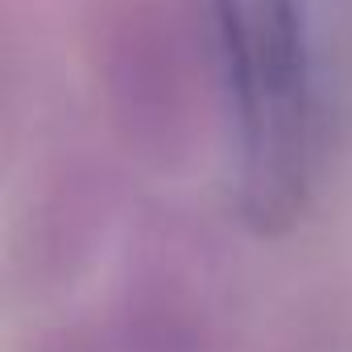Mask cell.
Returning a JSON list of instances; mask_svg holds the SVG:
<instances>
[{"label": "cell", "mask_w": 352, "mask_h": 352, "mask_svg": "<svg viewBox=\"0 0 352 352\" xmlns=\"http://www.w3.org/2000/svg\"><path fill=\"white\" fill-rule=\"evenodd\" d=\"M34 352H124L116 327L108 315H96V319H67V323H54L38 336Z\"/></svg>", "instance_id": "5"}, {"label": "cell", "mask_w": 352, "mask_h": 352, "mask_svg": "<svg viewBox=\"0 0 352 352\" xmlns=\"http://www.w3.org/2000/svg\"><path fill=\"white\" fill-rule=\"evenodd\" d=\"M120 212L116 166L91 145H67L42 162L30 204L13 224L9 278L21 298H54L87 274Z\"/></svg>", "instance_id": "3"}, {"label": "cell", "mask_w": 352, "mask_h": 352, "mask_svg": "<svg viewBox=\"0 0 352 352\" xmlns=\"http://www.w3.org/2000/svg\"><path fill=\"white\" fill-rule=\"evenodd\" d=\"M83 58L112 145L145 170H187L224 120L199 0H87Z\"/></svg>", "instance_id": "2"}, {"label": "cell", "mask_w": 352, "mask_h": 352, "mask_svg": "<svg viewBox=\"0 0 352 352\" xmlns=\"http://www.w3.org/2000/svg\"><path fill=\"white\" fill-rule=\"evenodd\" d=\"M199 13L236 157V212L257 236H278L302 220L331 145V5L199 0Z\"/></svg>", "instance_id": "1"}, {"label": "cell", "mask_w": 352, "mask_h": 352, "mask_svg": "<svg viewBox=\"0 0 352 352\" xmlns=\"http://www.w3.org/2000/svg\"><path fill=\"white\" fill-rule=\"evenodd\" d=\"M108 319L124 352H224V315L204 236L183 220L149 224Z\"/></svg>", "instance_id": "4"}]
</instances>
